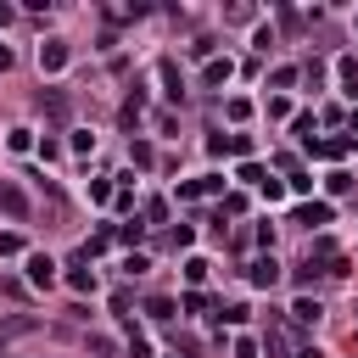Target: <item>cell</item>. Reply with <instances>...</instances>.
Wrapping results in <instances>:
<instances>
[{
	"mask_svg": "<svg viewBox=\"0 0 358 358\" xmlns=\"http://www.w3.org/2000/svg\"><path fill=\"white\" fill-rule=\"evenodd\" d=\"M246 280H252L257 291H274V285H280V263H274V252L252 257V263H246Z\"/></svg>",
	"mask_w": 358,
	"mask_h": 358,
	"instance_id": "obj_1",
	"label": "cell"
},
{
	"mask_svg": "<svg viewBox=\"0 0 358 358\" xmlns=\"http://www.w3.org/2000/svg\"><path fill=\"white\" fill-rule=\"evenodd\" d=\"M39 330V319L34 313H0V347L6 341H17V336H34Z\"/></svg>",
	"mask_w": 358,
	"mask_h": 358,
	"instance_id": "obj_2",
	"label": "cell"
},
{
	"mask_svg": "<svg viewBox=\"0 0 358 358\" xmlns=\"http://www.w3.org/2000/svg\"><path fill=\"white\" fill-rule=\"evenodd\" d=\"M39 112H45L50 123H67V117H73V101H67V90H45V95H39Z\"/></svg>",
	"mask_w": 358,
	"mask_h": 358,
	"instance_id": "obj_3",
	"label": "cell"
},
{
	"mask_svg": "<svg viewBox=\"0 0 358 358\" xmlns=\"http://www.w3.org/2000/svg\"><path fill=\"white\" fill-rule=\"evenodd\" d=\"M201 196H224V179L207 173V179H185L179 185V201H201Z\"/></svg>",
	"mask_w": 358,
	"mask_h": 358,
	"instance_id": "obj_4",
	"label": "cell"
},
{
	"mask_svg": "<svg viewBox=\"0 0 358 358\" xmlns=\"http://www.w3.org/2000/svg\"><path fill=\"white\" fill-rule=\"evenodd\" d=\"M67 67V39H45L39 45V73H62Z\"/></svg>",
	"mask_w": 358,
	"mask_h": 358,
	"instance_id": "obj_5",
	"label": "cell"
},
{
	"mask_svg": "<svg viewBox=\"0 0 358 358\" xmlns=\"http://www.w3.org/2000/svg\"><path fill=\"white\" fill-rule=\"evenodd\" d=\"M50 280H56V257H45V252H28V285H39V291H45Z\"/></svg>",
	"mask_w": 358,
	"mask_h": 358,
	"instance_id": "obj_6",
	"label": "cell"
},
{
	"mask_svg": "<svg viewBox=\"0 0 358 358\" xmlns=\"http://www.w3.org/2000/svg\"><path fill=\"white\" fill-rule=\"evenodd\" d=\"M0 213H6V218H28V196H22L11 179H0Z\"/></svg>",
	"mask_w": 358,
	"mask_h": 358,
	"instance_id": "obj_7",
	"label": "cell"
},
{
	"mask_svg": "<svg viewBox=\"0 0 358 358\" xmlns=\"http://www.w3.org/2000/svg\"><path fill=\"white\" fill-rule=\"evenodd\" d=\"M308 151H313V157H330V162H341V157L352 151V134H330V140H313Z\"/></svg>",
	"mask_w": 358,
	"mask_h": 358,
	"instance_id": "obj_8",
	"label": "cell"
},
{
	"mask_svg": "<svg viewBox=\"0 0 358 358\" xmlns=\"http://www.w3.org/2000/svg\"><path fill=\"white\" fill-rule=\"evenodd\" d=\"M330 218H336V207H330V201H302L291 224H308V229H313V224H330Z\"/></svg>",
	"mask_w": 358,
	"mask_h": 358,
	"instance_id": "obj_9",
	"label": "cell"
},
{
	"mask_svg": "<svg viewBox=\"0 0 358 358\" xmlns=\"http://www.w3.org/2000/svg\"><path fill=\"white\" fill-rule=\"evenodd\" d=\"M319 313H324V308H319L313 296H296V302H291V324H319Z\"/></svg>",
	"mask_w": 358,
	"mask_h": 358,
	"instance_id": "obj_10",
	"label": "cell"
},
{
	"mask_svg": "<svg viewBox=\"0 0 358 358\" xmlns=\"http://www.w3.org/2000/svg\"><path fill=\"white\" fill-rule=\"evenodd\" d=\"M229 73H235V62H229V56H213V62L201 67V84H224Z\"/></svg>",
	"mask_w": 358,
	"mask_h": 358,
	"instance_id": "obj_11",
	"label": "cell"
},
{
	"mask_svg": "<svg viewBox=\"0 0 358 358\" xmlns=\"http://www.w3.org/2000/svg\"><path fill=\"white\" fill-rule=\"evenodd\" d=\"M162 84H168V90H162L168 101H185V78H179V67H173V62H162Z\"/></svg>",
	"mask_w": 358,
	"mask_h": 358,
	"instance_id": "obj_12",
	"label": "cell"
},
{
	"mask_svg": "<svg viewBox=\"0 0 358 358\" xmlns=\"http://www.w3.org/2000/svg\"><path fill=\"white\" fill-rule=\"evenodd\" d=\"M106 246H112V229H95V235H90L84 246H78V257H101Z\"/></svg>",
	"mask_w": 358,
	"mask_h": 358,
	"instance_id": "obj_13",
	"label": "cell"
},
{
	"mask_svg": "<svg viewBox=\"0 0 358 358\" xmlns=\"http://www.w3.org/2000/svg\"><path fill=\"white\" fill-rule=\"evenodd\" d=\"M145 319L168 324V319H173V302H168V296H145Z\"/></svg>",
	"mask_w": 358,
	"mask_h": 358,
	"instance_id": "obj_14",
	"label": "cell"
},
{
	"mask_svg": "<svg viewBox=\"0 0 358 358\" xmlns=\"http://www.w3.org/2000/svg\"><path fill=\"white\" fill-rule=\"evenodd\" d=\"M336 78L347 84V95H358V62H352V56H341V62H336Z\"/></svg>",
	"mask_w": 358,
	"mask_h": 358,
	"instance_id": "obj_15",
	"label": "cell"
},
{
	"mask_svg": "<svg viewBox=\"0 0 358 358\" xmlns=\"http://www.w3.org/2000/svg\"><path fill=\"white\" fill-rule=\"evenodd\" d=\"M263 347H268V358H285V324H268V336H263Z\"/></svg>",
	"mask_w": 358,
	"mask_h": 358,
	"instance_id": "obj_16",
	"label": "cell"
},
{
	"mask_svg": "<svg viewBox=\"0 0 358 358\" xmlns=\"http://www.w3.org/2000/svg\"><path fill=\"white\" fill-rule=\"evenodd\" d=\"M291 134H296L302 145H313V112H296V117H291Z\"/></svg>",
	"mask_w": 358,
	"mask_h": 358,
	"instance_id": "obj_17",
	"label": "cell"
},
{
	"mask_svg": "<svg viewBox=\"0 0 358 358\" xmlns=\"http://www.w3.org/2000/svg\"><path fill=\"white\" fill-rule=\"evenodd\" d=\"M129 157H134V168H151V162H157V151H151L145 140H129Z\"/></svg>",
	"mask_w": 358,
	"mask_h": 358,
	"instance_id": "obj_18",
	"label": "cell"
},
{
	"mask_svg": "<svg viewBox=\"0 0 358 358\" xmlns=\"http://www.w3.org/2000/svg\"><path fill=\"white\" fill-rule=\"evenodd\" d=\"M207 268H213L207 257H185V280H190V285H201V280H207Z\"/></svg>",
	"mask_w": 358,
	"mask_h": 358,
	"instance_id": "obj_19",
	"label": "cell"
},
{
	"mask_svg": "<svg viewBox=\"0 0 358 358\" xmlns=\"http://www.w3.org/2000/svg\"><path fill=\"white\" fill-rule=\"evenodd\" d=\"M67 285L84 296V291H95V274H90V268H67Z\"/></svg>",
	"mask_w": 358,
	"mask_h": 358,
	"instance_id": "obj_20",
	"label": "cell"
},
{
	"mask_svg": "<svg viewBox=\"0 0 358 358\" xmlns=\"http://www.w3.org/2000/svg\"><path fill=\"white\" fill-rule=\"evenodd\" d=\"M296 78H302V67H274V78H268V84H274V90H291Z\"/></svg>",
	"mask_w": 358,
	"mask_h": 358,
	"instance_id": "obj_21",
	"label": "cell"
},
{
	"mask_svg": "<svg viewBox=\"0 0 358 358\" xmlns=\"http://www.w3.org/2000/svg\"><path fill=\"white\" fill-rule=\"evenodd\" d=\"M235 179H241V185H257V190H263V168H257V162H241V168H235Z\"/></svg>",
	"mask_w": 358,
	"mask_h": 358,
	"instance_id": "obj_22",
	"label": "cell"
},
{
	"mask_svg": "<svg viewBox=\"0 0 358 358\" xmlns=\"http://www.w3.org/2000/svg\"><path fill=\"white\" fill-rule=\"evenodd\" d=\"M140 235H145V224H140V218H129V224H117V241H123V246H134Z\"/></svg>",
	"mask_w": 358,
	"mask_h": 358,
	"instance_id": "obj_23",
	"label": "cell"
},
{
	"mask_svg": "<svg viewBox=\"0 0 358 358\" xmlns=\"http://www.w3.org/2000/svg\"><path fill=\"white\" fill-rule=\"evenodd\" d=\"M246 313H252V308H246V302H229V308H218V313H213V319H229V324H246Z\"/></svg>",
	"mask_w": 358,
	"mask_h": 358,
	"instance_id": "obj_24",
	"label": "cell"
},
{
	"mask_svg": "<svg viewBox=\"0 0 358 358\" xmlns=\"http://www.w3.org/2000/svg\"><path fill=\"white\" fill-rule=\"evenodd\" d=\"M22 252V235L17 229H0V257H17Z\"/></svg>",
	"mask_w": 358,
	"mask_h": 358,
	"instance_id": "obj_25",
	"label": "cell"
},
{
	"mask_svg": "<svg viewBox=\"0 0 358 358\" xmlns=\"http://www.w3.org/2000/svg\"><path fill=\"white\" fill-rule=\"evenodd\" d=\"M67 145H73L78 157H90V151H95V134H84V129H73V140H67Z\"/></svg>",
	"mask_w": 358,
	"mask_h": 358,
	"instance_id": "obj_26",
	"label": "cell"
},
{
	"mask_svg": "<svg viewBox=\"0 0 358 358\" xmlns=\"http://www.w3.org/2000/svg\"><path fill=\"white\" fill-rule=\"evenodd\" d=\"M285 190H291V196H308V190H313V179H308V173H302V168H296V173H291V179H285Z\"/></svg>",
	"mask_w": 358,
	"mask_h": 358,
	"instance_id": "obj_27",
	"label": "cell"
},
{
	"mask_svg": "<svg viewBox=\"0 0 358 358\" xmlns=\"http://www.w3.org/2000/svg\"><path fill=\"white\" fill-rule=\"evenodd\" d=\"M324 185H330V196H347V190H352V173H341V168H336Z\"/></svg>",
	"mask_w": 358,
	"mask_h": 358,
	"instance_id": "obj_28",
	"label": "cell"
},
{
	"mask_svg": "<svg viewBox=\"0 0 358 358\" xmlns=\"http://www.w3.org/2000/svg\"><path fill=\"white\" fill-rule=\"evenodd\" d=\"M224 112H229V117H235V123H246V117H252V101H241V95H235V101H229V106H224Z\"/></svg>",
	"mask_w": 358,
	"mask_h": 358,
	"instance_id": "obj_29",
	"label": "cell"
},
{
	"mask_svg": "<svg viewBox=\"0 0 358 358\" xmlns=\"http://www.w3.org/2000/svg\"><path fill=\"white\" fill-rule=\"evenodd\" d=\"M6 145H11V151H28V145H34V134H28V129H11V134H6Z\"/></svg>",
	"mask_w": 358,
	"mask_h": 358,
	"instance_id": "obj_30",
	"label": "cell"
},
{
	"mask_svg": "<svg viewBox=\"0 0 358 358\" xmlns=\"http://www.w3.org/2000/svg\"><path fill=\"white\" fill-rule=\"evenodd\" d=\"M145 218H151V224H162V218H168V201H162V196H157V201H145Z\"/></svg>",
	"mask_w": 358,
	"mask_h": 358,
	"instance_id": "obj_31",
	"label": "cell"
},
{
	"mask_svg": "<svg viewBox=\"0 0 358 358\" xmlns=\"http://www.w3.org/2000/svg\"><path fill=\"white\" fill-rule=\"evenodd\" d=\"M185 313H207V296L201 291H185Z\"/></svg>",
	"mask_w": 358,
	"mask_h": 358,
	"instance_id": "obj_32",
	"label": "cell"
},
{
	"mask_svg": "<svg viewBox=\"0 0 358 358\" xmlns=\"http://www.w3.org/2000/svg\"><path fill=\"white\" fill-rule=\"evenodd\" d=\"M235 358H257V341H252V336H241V341H235Z\"/></svg>",
	"mask_w": 358,
	"mask_h": 358,
	"instance_id": "obj_33",
	"label": "cell"
},
{
	"mask_svg": "<svg viewBox=\"0 0 358 358\" xmlns=\"http://www.w3.org/2000/svg\"><path fill=\"white\" fill-rule=\"evenodd\" d=\"M347 134H352V140H358V106H352V112H347Z\"/></svg>",
	"mask_w": 358,
	"mask_h": 358,
	"instance_id": "obj_34",
	"label": "cell"
},
{
	"mask_svg": "<svg viewBox=\"0 0 358 358\" xmlns=\"http://www.w3.org/2000/svg\"><path fill=\"white\" fill-rule=\"evenodd\" d=\"M11 62H17V56H11V50H6V45H0V73H6V67H11Z\"/></svg>",
	"mask_w": 358,
	"mask_h": 358,
	"instance_id": "obj_35",
	"label": "cell"
},
{
	"mask_svg": "<svg viewBox=\"0 0 358 358\" xmlns=\"http://www.w3.org/2000/svg\"><path fill=\"white\" fill-rule=\"evenodd\" d=\"M11 17H17V11H11V6H6V0H0V28H6V22H11Z\"/></svg>",
	"mask_w": 358,
	"mask_h": 358,
	"instance_id": "obj_36",
	"label": "cell"
},
{
	"mask_svg": "<svg viewBox=\"0 0 358 358\" xmlns=\"http://www.w3.org/2000/svg\"><path fill=\"white\" fill-rule=\"evenodd\" d=\"M296 358H324V352H319V347H302V352H296Z\"/></svg>",
	"mask_w": 358,
	"mask_h": 358,
	"instance_id": "obj_37",
	"label": "cell"
},
{
	"mask_svg": "<svg viewBox=\"0 0 358 358\" xmlns=\"http://www.w3.org/2000/svg\"><path fill=\"white\" fill-rule=\"evenodd\" d=\"M173 358H179V352H173Z\"/></svg>",
	"mask_w": 358,
	"mask_h": 358,
	"instance_id": "obj_38",
	"label": "cell"
},
{
	"mask_svg": "<svg viewBox=\"0 0 358 358\" xmlns=\"http://www.w3.org/2000/svg\"><path fill=\"white\" fill-rule=\"evenodd\" d=\"M0 358H6V352H0Z\"/></svg>",
	"mask_w": 358,
	"mask_h": 358,
	"instance_id": "obj_39",
	"label": "cell"
}]
</instances>
